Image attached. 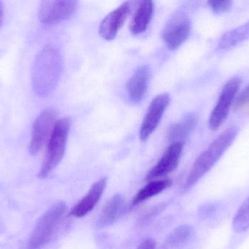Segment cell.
<instances>
[{
    "label": "cell",
    "mask_w": 249,
    "mask_h": 249,
    "mask_svg": "<svg viewBox=\"0 0 249 249\" xmlns=\"http://www.w3.org/2000/svg\"><path fill=\"white\" fill-rule=\"evenodd\" d=\"M197 122L196 114L193 113L187 114L181 121L171 126L168 132V140L172 143L183 142L196 128Z\"/></svg>",
    "instance_id": "15"
},
{
    "label": "cell",
    "mask_w": 249,
    "mask_h": 249,
    "mask_svg": "<svg viewBox=\"0 0 249 249\" xmlns=\"http://www.w3.org/2000/svg\"><path fill=\"white\" fill-rule=\"evenodd\" d=\"M107 183V178H103L93 184L88 194L71 209L70 214L74 217L81 218L91 211L102 197L106 189Z\"/></svg>",
    "instance_id": "12"
},
{
    "label": "cell",
    "mask_w": 249,
    "mask_h": 249,
    "mask_svg": "<svg viewBox=\"0 0 249 249\" xmlns=\"http://www.w3.org/2000/svg\"><path fill=\"white\" fill-rule=\"evenodd\" d=\"M130 9V2L125 1L105 16L99 26V34L104 39L112 40L115 38L118 31L124 26Z\"/></svg>",
    "instance_id": "11"
},
{
    "label": "cell",
    "mask_w": 249,
    "mask_h": 249,
    "mask_svg": "<svg viewBox=\"0 0 249 249\" xmlns=\"http://www.w3.org/2000/svg\"><path fill=\"white\" fill-rule=\"evenodd\" d=\"M235 232L242 233L249 229V197L241 205L232 220Z\"/></svg>",
    "instance_id": "19"
},
{
    "label": "cell",
    "mask_w": 249,
    "mask_h": 249,
    "mask_svg": "<svg viewBox=\"0 0 249 249\" xmlns=\"http://www.w3.org/2000/svg\"><path fill=\"white\" fill-rule=\"evenodd\" d=\"M3 19H4V7H3V4L0 1V26L2 23Z\"/></svg>",
    "instance_id": "24"
},
{
    "label": "cell",
    "mask_w": 249,
    "mask_h": 249,
    "mask_svg": "<svg viewBox=\"0 0 249 249\" xmlns=\"http://www.w3.org/2000/svg\"><path fill=\"white\" fill-rule=\"evenodd\" d=\"M150 77V70L147 65L138 67L130 77L126 86L129 99L134 102L142 101L147 90Z\"/></svg>",
    "instance_id": "13"
},
{
    "label": "cell",
    "mask_w": 249,
    "mask_h": 249,
    "mask_svg": "<svg viewBox=\"0 0 249 249\" xmlns=\"http://www.w3.org/2000/svg\"><path fill=\"white\" fill-rule=\"evenodd\" d=\"M248 39H249V20L238 27L225 32L219 39L218 49H230Z\"/></svg>",
    "instance_id": "17"
},
{
    "label": "cell",
    "mask_w": 249,
    "mask_h": 249,
    "mask_svg": "<svg viewBox=\"0 0 249 249\" xmlns=\"http://www.w3.org/2000/svg\"><path fill=\"white\" fill-rule=\"evenodd\" d=\"M77 1L71 0L44 1L39 9V20L45 24H53L68 19L74 14Z\"/></svg>",
    "instance_id": "7"
},
{
    "label": "cell",
    "mask_w": 249,
    "mask_h": 249,
    "mask_svg": "<svg viewBox=\"0 0 249 249\" xmlns=\"http://www.w3.org/2000/svg\"><path fill=\"white\" fill-rule=\"evenodd\" d=\"M183 149V142L171 143L158 163L149 171L146 175V180L152 181L172 172L179 163Z\"/></svg>",
    "instance_id": "10"
},
{
    "label": "cell",
    "mask_w": 249,
    "mask_h": 249,
    "mask_svg": "<svg viewBox=\"0 0 249 249\" xmlns=\"http://www.w3.org/2000/svg\"><path fill=\"white\" fill-rule=\"evenodd\" d=\"M156 242L153 239H146L139 246L137 249H155Z\"/></svg>",
    "instance_id": "23"
},
{
    "label": "cell",
    "mask_w": 249,
    "mask_h": 249,
    "mask_svg": "<svg viewBox=\"0 0 249 249\" xmlns=\"http://www.w3.org/2000/svg\"><path fill=\"white\" fill-rule=\"evenodd\" d=\"M209 7L214 13L228 11L232 7V2L230 0H212L208 1Z\"/></svg>",
    "instance_id": "22"
},
{
    "label": "cell",
    "mask_w": 249,
    "mask_h": 249,
    "mask_svg": "<svg viewBox=\"0 0 249 249\" xmlns=\"http://www.w3.org/2000/svg\"><path fill=\"white\" fill-rule=\"evenodd\" d=\"M191 31V22L184 15H177L165 24L162 38L168 49H177L188 38Z\"/></svg>",
    "instance_id": "8"
},
{
    "label": "cell",
    "mask_w": 249,
    "mask_h": 249,
    "mask_svg": "<svg viewBox=\"0 0 249 249\" xmlns=\"http://www.w3.org/2000/svg\"><path fill=\"white\" fill-rule=\"evenodd\" d=\"M234 105L235 111L249 115V84L235 99Z\"/></svg>",
    "instance_id": "21"
},
{
    "label": "cell",
    "mask_w": 249,
    "mask_h": 249,
    "mask_svg": "<svg viewBox=\"0 0 249 249\" xmlns=\"http://www.w3.org/2000/svg\"><path fill=\"white\" fill-rule=\"evenodd\" d=\"M57 114L51 109L42 111L36 118L32 128V140L29 145L31 154L36 155L50 139L56 123Z\"/></svg>",
    "instance_id": "6"
},
{
    "label": "cell",
    "mask_w": 249,
    "mask_h": 249,
    "mask_svg": "<svg viewBox=\"0 0 249 249\" xmlns=\"http://www.w3.org/2000/svg\"><path fill=\"white\" fill-rule=\"evenodd\" d=\"M169 102L170 96L166 93L158 95L154 98L141 126L139 136L142 141H146L156 130Z\"/></svg>",
    "instance_id": "9"
},
{
    "label": "cell",
    "mask_w": 249,
    "mask_h": 249,
    "mask_svg": "<svg viewBox=\"0 0 249 249\" xmlns=\"http://www.w3.org/2000/svg\"><path fill=\"white\" fill-rule=\"evenodd\" d=\"M67 209L64 202H58L41 216L31 234L28 249H42L51 242L62 222Z\"/></svg>",
    "instance_id": "3"
},
{
    "label": "cell",
    "mask_w": 249,
    "mask_h": 249,
    "mask_svg": "<svg viewBox=\"0 0 249 249\" xmlns=\"http://www.w3.org/2000/svg\"><path fill=\"white\" fill-rule=\"evenodd\" d=\"M172 184V181L168 178L150 181L149 184L141 189L138 192L137 194L135 195L133 200V206L139 204V203L144 202L145 200L160 194L164 190L171 187Z\"/></svg>",
    "instance_id": "18"
},
{
    "label": "cell",
    "mask_w": 249,
    "mask_h": 249,
    "mask_svg": "<svg viewBox=\"0 0 249 249\" xmlns=\"http://www.w3.org/2000/svg\"><path fill=\"white\" fill-rule=\"evenodd\" d=\"M154 11V3L144 1L138 7L130 24V31L133 35H139L146 30L152 19Z\"/></svg>",
    "instance_id": "14"
},
{
    "label": "cell",
    "mask_w": 249,
    "mask_h": 249,
    "mask_svg": "<svg viewBox=\"0 0 249 249\" xmlns=\"http://www.w3.org/2000/svg\"><path fill=\"white\" fill-rule=\"evenodd\" d=\"M124 197L120 194L114 195L105 205L99 219L101 228L115 223L122 213L124 209Z\"/></svg>",
    "instance_id": "16"
},
{
    "label": "cell",
    "mask_w": 249,
    "mask_h": 249,
    "mask_svg": "<svg viewBox=\"0 0 249 249\" xmlns=\"http://www.w3.org/2000/svg\"><path fill=\"white\" fill-rule=\"evenodd\" d=\"M241 82L239 77H233L228 80L222 88L217 103L209 117V126L211 130H217L228 118L232 102L241 86Z\"/></svg>",
    "instance_id": "5"
},
{
    "label": "cell",
    "mask_w": 249,
    "mask_h": 249,
    "mask_svg": "<svg viewBox=\"0 0 249 249\" xmlns=\"http://www.w3.org/2000/svg\"><path fill=\"white\" fill-rule=\"evenodd\" d=\"M70 128V120L63 118L55 123L48 141L46 153L42 162L38 177L47 178L62 160L65 153L67 138Z\"/></svg>",
    "instance_id": "4"
},
{
    "label": "cell",
    "mask_w": 249,
    "mask_h": 249,
    "mask_svg": "<svg viewBox=\"0 0 249 249\" xmlns=\"http://www.w3.org/2000/svg\"><path fill=\"white\" fill-rule=\"evenodd\" d=\"M61 54L53 45H47L40 51L32 69V84L36 95H49L58 83L61 72Z\"/></svg>",
    "instance_id": "1"
},
{
    "label": "cell",
    "mask_w": 249,
    "mask_h": 249,
    "mask_svg": "<svg viewBox=\"0 0 249 249\" xmlns=\"http://www.w3.org/2000/svg\"><path fill=\"white\" fill-rule=\"evenodd\" d=\"M238 129L231 127L221 133L210 146L198 156L186 180L187 188L194 186L206 175L231 147L238 135Z\"/></svg>",
    "instance_id": "2"
},
{
    "label": "cell",
    "mask_w": 249,
    "mask_h": 249,
    "mask_svg": "<svg viewBox=\"0 0 249 249\" xmlns=\"http://www.w3.org/2000/svg\"><path fill=\"white\" fill-rule=\"evenodd\" d=\"M191 228L188 225H181L174 230L167 241L168 248L178 247L187 241L191 235Z\"/></svg>",
    "instance_id": "20"
}]
</instances>
